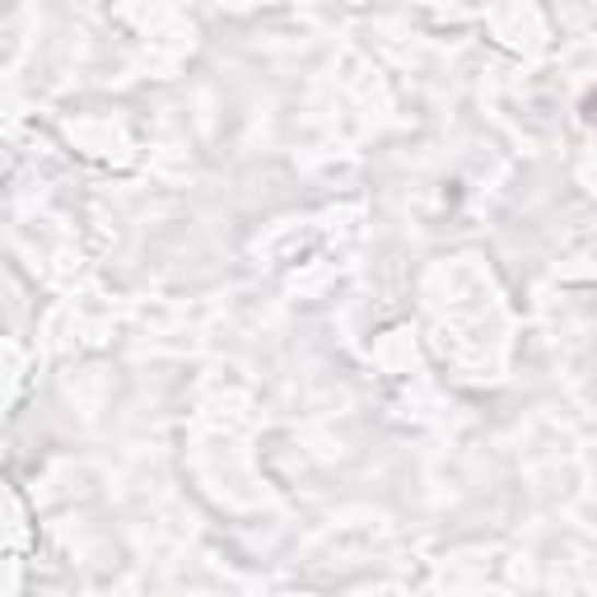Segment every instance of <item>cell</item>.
Instances as JSON below:
<instances>
[{"label":"cell","mask_w":597,"mask_h":597,"mask_svg":"<svg viewBox=\"0 0 597 597\" xmlns=\"http://www.w3.org/2000/svg\"><path fill=\"white\" fill-rule=\"evenodd\" d=\"M578 113H584V121H597V90L584 94V103H578Z\"/></svg>","instance_id":"6da1fadb"}]
</instances>
